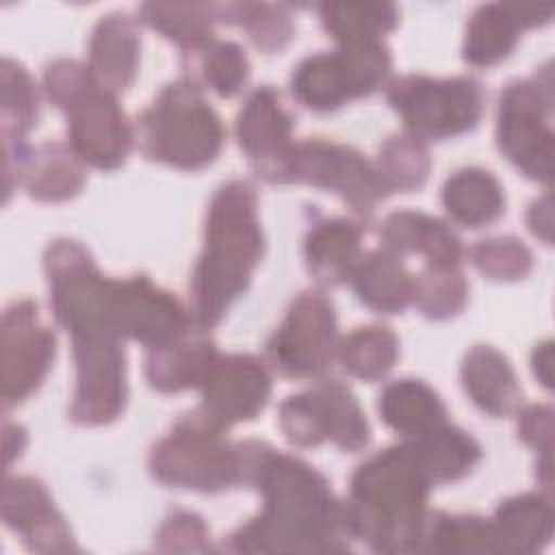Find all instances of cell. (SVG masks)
<instances>
[{
    "mask_svg": "<svg viewBox=\"0 0 555 555\" xmlns=\"http://www.w3.org/2000/svg\"><path fill=\"white\" fill-rule=\"evenodd\" d=\"M241 483L262 496L260 512L223 542L232 553H345V503L310 464L260 440L238 442Z\"/></svg>",
    "mask_w": 555,
    "mask_h": 555,
    "instance_id": "6da1fadb",
    "label": "cell"
},
{
    "mask_svg": "<svg viewBox=\"0 0 555 555\" xmlns=\"http://www.w3.org/2000/svg\"><path fill=\"white\" fill-rule=\"evenodd\" d=\"M264 254L258 195L247 180L221 184L206 215L204 249L191 275V317L195 327H215L247 291Z\"/></svg>",
    "mask_w": 555,
    "mask_h": 555,
    "instance_id": "7a4b0ae2",
    "label": "cell"
},
{
    "mask_svg": "<svg viewBox=\"0 0 555 555\" xmlns=\"http://www.w3.org/2000/svg\"><path fill=\"white\" fill-rule=\"evenodd\" d=\"M431 486L408 442L377 451L351 475L345 501L351 538L375 553H418Z\"/></svg>",
    "mask_w": 555,
    "mask_h": 555,
    "instance_id": "3957f363",
    "label": "cell"
},
{
    "mask_svg": "<svg viewBox=\"0 0 555 555\" xmlns=\"http://www.w3.org/2000/svg\"><path fill=\"white\" fill-rule=\"evenodd\" d=\"M48 100L65 113L69 147L95 169L121 167L132 150L134 130L115 93L102 89L89 67L74 59H56L43 69Z\"/></svg>",
    "mask_w": 555,
    "mask_h": 555,
    "instance_id": "277c9868",
    "label": "cell"
},
{
    "mask_svg": "<svg viewBox=\"0 0 555 555\" xmlns=\"http://www.w3.org/2000/svg\"><path fill=\"white\" fill-rule=\"evenodd\" d=\"M139 150L156 163L180 171H199L217 160L225 128L191 78L165 85L139 115Z\"/></svg>",
    "mask_w": 555,
    "mask_h": 555,
    "instance_id": "5b68a950",
    "label": "cell"
},
{
    "mask_svg": "<svg viewBox=\"0 0 555 555\" xmlns=\"http://www.w3.org/2000/svg\"><path fill=\"white\" fill-rule=\"evenodd\" d=\"M225 431L193 408L152 447L147 457L152 477L171 488L206 494L241 483L238 444H232Z\"/></svg>",
    "mask_w": 555,
    "mask_h": 555,
    "instance_id": "8992f818",
    "label": "cell"
},
{
    "mask_svg": "<svg viewBox=\"0 0 555 555\" xmlns=\"http://www.w3.org/2000/svg\"><path fill=\"white\" fill-rule=\"evenodd\" d=\"M386 100L399 113L408 134L442 141L477 128L486 95L481 82L470 76L405 74L388 82Z\"/></svg>",
    "mask_w": 555,
    "mask_h": 555,
    "instance_id": "52a82bcc",
    "label": "cell"
},
{
    "mask_svg": "<svg viewBox=\"0 0 555 555\" xmlns=\"http://www.w3.org/2000/svg\"><path fill=\"white\" fill-rule=\"evenodd\" d=\"M553 74L509 82L499 98L496 145L499 152L529 180H553Z\"/></svg>",
    "mask_w": 555,
    "mask_h": 555,
    "instance_id": "ba28073f",
    "label": "cell"
},
{
    "mask_svg": "<svg viewBox=\"0 0 555 555\" xmlns=\"http://www.w3.org/2000/svg\"><path fill=\"white\" fill-rule=\"evenodd\" d=\"M390 52L382 41L338 46L306 56L293 72L291 89L299 104L330 113L377 91L390 74Z\"/></svg>",
    "mask_w": 555,
    "mask_h": 555,
    "instance_id": "9c48e42d",
    "label": "cell"
},
{
    "mask_svg": "<svg viewBox=\"0 0 555 555\" xmlns=\"http://www.w3.org/2000/svg\"><path fill=\"white\" fill-rule=\"evenodd\" d=\"M293 182L338 195L360 217H371L377 204L390 195L375 163L349 145L325 139H306L293 145L278 184Z\"/></svg>",
    "mask_w": 555,
    "mask_h": 555,
    "instance_id": "30bf717a",
    "label": "cell"
},
{
    "mask_svg": "<svg viewBox=\"0 0 555 555\" xmlns=\"http://www.w3.org/2000/svg\"><path fill=\"white\" fill-rule=\"evenodd\" d=\"M278 423L288 442L319 447L332 442L340 451L358 453L371 440L369 421L351 392L338 379H323L280 403Z\"/></svg>",
    "mask_w": 555,
    "mask_h": 555,
    "instance_id": "8fae6325",
    "label": "cell"
},
{
    "mask_svg": "<svg viewBox=\"0 0 555 555\" xmlns=\"http://www.w3.org/2000/svg\"><path fill=\"white\" fill-rule=\"evenodd\" d=\"M336 310L321 291L299 293L267 340V360L291 379L323 375L338 358Z\"/></svg>",
    "mask_w": 555,
    "mask_h": 555,
    "instance_id": "7c38bea8",
    "label": "cell"
},
{
    "mask_svg": "<svg viewBox=\"0 0 555 555\" xmlns=\"http://www.w3.org/2000/svg\"><path fill=\"white\" fill-rule=\"evenodd\" d=\"M124 338L80 336L72 338L76 386L69 418L78 425L98 427L117 421L126 408L128 379Z\"/></svg>",
    "mask_w": 555,
    "mask_h": 555,
    "instance_id": "4fadbf2b",
    "label": "cell"
},
{
    "mask_svg": "<svg viewBox=\"0 0 555 555\" xmlns=\"http://www.w3.org/2000/svg\"><path fill=\"white\" fill-rule=\"evenodd\" d=\"M56 338L30 299L13 301L2 314V401L4 410L26 401L46 379Z\"/></svg>",
    "mask_w": 555,
    "mask_h": 555,
    "instance_id": "5bb4252c",
    "label": "cell"
},
{
    "mask_svg": "<svg viewBox=\"0 0 555 555\" xmlns=\"http://www.w3.org/2000/svg\"><path fill=\"white\" fill-rule=\"evenodd\" d=\"M113 306L119 336L132 338L145 349L169 345L195 327L191 310L145 275L115 280Z\"/></svg>",
    "mask_w": 555,
    "mask_h": 555,
    "instance_id": "9a60e30c",
    "label": "cell"
},
{
    "mask_svg": "<svg viewBox=\"0 0 555 555\" xmlns=\"http://www.w3.org/2000/svg\"><path fill=\"white\" fill-rule=\"evenodd\" d=\"M197 390L202 392L197 410L215 425L228 429L262 412L271 397V375L256 356L219 353Z\"/></svg>",
    "mask_w": 555,
    "mask_h": 555,
    "instance_id": "2e32d148",
    "label": "cell"
},
{
    "mask_svg": "<svg viewBox=\"0 0 555 555\" xmlns=\"http://www.w3.org/2000/svg\"><path fill=\"white\" fill-rule=\"evenodd\" d=\"M236 139L254 171L278 184L282 167L293 150V115L280 93L269 85L249 93L236 115Z\"/></svg>",
    "mask_w": 555,
    "mask_h": 555,
    "instance_id": "e0dca14e",
    "label": "cell"
},
{
    "mask_svg": "<svg viewBox=\"0 0 555 555\" xmlns=\"http://www.w3.org/2000/svg\"><path fill=\"white\" fill-rule=\"evenodd\" d=\"M0 512L4 525L37 553L80 551L63 514L56 509L46 486L35 477H7L2 483Z\"/></svg>",
    "mask_w": 555,
    "mask_h": 555,
    "instance_id": "ac0fdd59",
    "label": "cell"
},
{
    "mask_svg": "<svg viewBox=\"0 0 555 555\" xmlns=\"http://www.w3.org/2000/svg\"><path fill=\"white\" fill-rule=\"evenodd\" d=\"M553 4L490 2L481 4L468 20L462 56L473 67H492L516 48L520 33L551 20Z\"/></svg>",
    "mask_w": 555,
    "mask_h": 555,
    "instance_id": "d6986e66",
    "label": "cell"
},
{
    "mask_svg": "<svg viewBox=\"0 0 555 555\" xmlns=\"http://www.w3.org/2000/svg\"><path fill=\"white\" fill-rule=\"evenodd\" d=\"M382 247L395 256L421 254L427 267H460L464 247L460 236L444 221L418 210L390 212L379 228Z\"/></svg>",
    "mask_w": 555,
    "mask_h": 555,
    "instance_id": "ffe728a7",
    "label": "cell"
},
{
    "mask_svg": "<svg viewBox=\"0 0 555 555\" xmlns=\"http://www.w3.org/2000/svg\"><path fill=\"white\" fill-rule=\"evenodd\" d=\"M141 37L137 22L128 13L104 15L89 39V72L95 82L111 91H126L139 69Z\"/></svg>",
    "mask_w": 555,
    "mask_h": 555,
    "instance_id": "44dd1931",
    "label": "cell"
},
{
    "mask_svg": "<svg viewBox=\"0 0 555 555\" xmlns=\"http://www.w3.org/2000/svg\"><path fill=\"white\" fill-rule=\"evenodd\" d=\"M460 379L468 399L494 418L512 416L522 405V388L509 360L490 345H475L466 351Z\"/></svg>",
    "mask_w": 555,
    "mask_h": 555,
    "instance_id": "7402d4cb",
    "label": "cell"
},
{
    "mask_svg": "<svg viewBox=\"0 0 555 555\" xmlns=\"http://www.w3.org/2000/svg\"><path fill=\"white\" fill-rule=\"evenodd\" d=\"M553 503L548 492L516 494L499 503L490 518L496 553L531 555L553 538Z\"/></svg>",
    "mask_w": 555,
    "mask_h": 555,
    "instance_id": "603a6c76",
    "label": "cell"
},
{
    "mask_svg": "<svg viewBox=\"0 0 555 555\" xmlns=\"http://www.w3.org/2000/svg\"><path fill=\"white\" fill-rule=\"evenodd\" d=\"M362 256V228L347 217L314 219L304 238V258L310 275L325 286L349 280Z\"/></svg>",
    "mask_w": 555,
    "mask_h": 555,
    "instance_id": "cb8c5ba5",
    "label": "cell"
},
{
    "mask_svg": "<svg viewBox=\"0 0 555 555\" xmlns=\"http://www.w3.org/2000/svg\"><path fill=\"white\" fill-rule=\"evenodd\" d=\"M204 330H193L156 349H147L145 356V379L147 384L165 395L182 392L189 388H199L206 379L210 366L219 358L217 345L202 334Z\"/></svg>",
    "mask_w": 555,
    "mask_h": 555,
    "instance_id": "d4e9b609",
    "label": "cell"
},
{
    "mask_svg": "<svg viewBox=\"0 0 555 555\" xmlns=\"http://www.w3.org/2000/svg\"><path fill=\"white\" fill-rule=\"evenodd\" d=\"M347 282L366 308L382 314L403 312L414 297V275L384 247L362 254Z\"/></svg>",
    "mask_w": 555,
    "mask_h": 555,
    "instance_id": "484cf974",
    "label": "cell"
},
{
    "mask_svg": "<svg viewBox=\"0 0 555 555\" xmlns=\"http://www.w3.org/2000/svg\"><path fill=\"white\" fill-rule=\"evenodd\" d=\"M447 215L464 228L477 230L499 221L505 212L501 182L486 169L462 167L453 171L440 193Z\"/></svg>",
    "mask_w": 555,
    "mask_h": 555,
    "instance_id": "4316f807",
    "label": "cell"
},
{
    "mask_svg": "<svg viewBox=\"0 0 555 555\" xmlns=\"http://www.w3.org/2000/svg\"><path fill=\"white\" fill-rule=\"evenodd\" d=\"M434 486L466 477L481 460L479 442L457 425L444 421L438 427L405 440Z\"/></svg>",
    "mask_w": 555,
    "mask_h": 555,
    "instance_id": "83f0119b",
    "label": "cell"
},
{
    "mask_svg": "<svg viewBox=\"0 0 555 555\" xmlns=\"http://www.w3.org/2000/svg\"><path fill=\"white\" fill-rule=\"evenodd\" d=\"M85 180V163L63 143L33 147L22 173V186L37 202H67L82 191Z\"/></svg>",
    "mask_w": 555,
    "mask_h": 555,
    "instance_id": "f1b7e54d",
    "label": "cell"
},
{
    "mask_svg": "<svg viewBox=\"0 0 555 555\" xmlns=\"http://www.w3.org/2000/svg\"><path fill=\"white\" fill-rule=\"evenodd\" d=\"M379 418L405 440L416 438L447 421V408L438 392L421 379L388 384L377 401Z\"/></svg>",
    "mask_w": 555,
    "mask_h": 555,
    "instance_id": "f546056e",
    "label": "cell"
},
{
    "mask_svg": "<svg viewBox=\"0 0 555 555\" xmlns=\"http://www.w3.org/2000/svg\"><path fill=\"white\" fill-rule=\"evenodd\" d=\"M141 20L191 54L215 39L212 28L219 15L217 2H145Z\"/></svg>",
    "mask_w": 555,
    "mask_h": 555,
    "instance_id": "4dcf8cb0",
    "label": "cell"
},
{
    "mask_svg": "<svg viewBox=\"0 0 555 555\" xmlns=\"http://www.w3.org/2000/svg\"><path fill=\"white\" fill-rule=\"evenodd\" d=\"M317 13L323 30L338 46L382 41L399 22L392 2H323L317 4Z\"/></svg>",
    "mask_w": 555,
    "mask_h": 555,
    "instance_id": "1f68e13d",
    "label": "cell"
},
{
    "mask_svg": "<svg viewBox=\"0 0 555 555\" xmlns=\"http://www.w3.org/2000/svg\"><path fill=\"white\" fill-rule=\"evenodd\" d=\"M418 553H496L490 518L429 512Z\"/></svg>",
    "mask_w": 555,
    "mask_h": 555,
    "instance_id": "d6a6232c",
    "label": "cell"
},
{
    "mask_svg": "<svg viewBox=\"0 0 555 555\" xmlns=\"http://www.w3.org/2000/svg\"><path fill=\"white\" fill-rule=\"evenodd\" d=\"M217 15L221 24H238L247 30L251 43L267 52H282L295 33L293 15L286 4L269 2H219Z\"/></svg>",
    "mask_w": 555,
    "mask_h": 555,
    "instance_id": "836d02e7",
    "label": "cell"
},
{
    "mask_svg": "<svg viewBox=\"0 0 555 555\" xmlns=\"http://www.w3.org/2000/svg\"><path fill=\"white\" fill-rule=\"evenodd\" d=\"M399 358V340L386 325L356 327L338 345L343 369L364 382H377L388 375Z\"/></svg>",
    "mask_w": 555,
    "mask_h": 555,
    "instance_id": "e575fe53",
    "label": "cell"
},
{
    "mask_svg": "<svg viewBox=\"0 0 555 555\" xmlns=\"http://www.w3.org/2000/svg\"><path fill=\"white\" fill-rule=\"evenodd\" d=\"M2 145L26 143V134L39 119V91L22 63L2 59Z\"/></svg>",
    "mask_w": 555,
    "mask_h": 555,
    "instance_id": "d590c367",
    "label": "cell"
},
{
    "mask_svg": "<svg viewBox=\"0 0 555 555\" xmlns=\"http://www.w3.org/2000/svg\"><path fill=\"white\" fill-rule=\"evenodd\" d=\"M193 82H202L219 98L236 95L249 78V59L236 41L212 39L204 48L189 54Z\"/></svg>",
    "mask_w": 555,
    "mask_h": 555,
    "instance_id": "8d00e7d4",
    "label": "cell"
},
{
    "mask_svg": "<svg viewBox=\"0 0 555 555\" xmlns=\"http://www.w3.org/2000/svg\"><path fill=\"white\" fill-rule=\"evenodd\" d=\"M375 167L388 193H408L425 184L431 169V158L425 141L401 132L392 134L379 147Z\"/></svg>",
    "mask_w": 555,
    "mask_h": 555,
    "instance_id": "74e56055",
    "label": "cell"
},
{
    "mask_svg": "<svg viewBox=\"0 0 555 555\" xmlns=\"http://www.w3.org/2000/svg\"><path fill=\"white\" fill-rule=\"evenodd\" d=\"M468 301V282L460 267L438 269L427 267L414 278L412 304L423 317L434 321H447L457 317Z\"/></svg>",
    "mask_w": 555,
    "mask_h": 555,
    "instance_id": "f35d334b",
    "label": "cell"
},
{
    "mask_svg": "<svg viewBox=\"0 0 555 555\" xmlns=\"http://www.w3.org/2000/svg\"><path fill=\"white\" fill-rule=\"evenodd\" d=\"M475 269L494 282H516L531 273L533 254L516 236H494L479 241L470 249Z\"/></svg>",
    "mask_w": 555,
    "mask_h": 555,
    "instance_id": "ab89813d",
    "label": "cell"
},
{
    "mask_svg": "<svg viewBox=\"0 0 555 555\" xmlns=\"http://www.w3.org/2000/svg\"><path fill=\"white\" fill-rule=\"evenodd\" d=\"M156 551L160 553H202L208 551V527L202 516L176 509L169 514L156 531L154 540Z\"/></svg>",
    "mask_w": 555,
    "mask_h": 555,
    "instance_id": "60d3db41",
    "label": "cell"
},
{
    "mask_svg": "<svg viewBox=\"0 0 555 555\" xmlns=\"http://www.w3.org/2000/svg\"><path fill=\"white\" fill-rule=\"evenodd\" d=\"M518 438L535 449L542 457H551L553 447V410L551 405H527L518 410Z\"/></svg>",
    "mask_w": 555,
    "mask_h": 555,
    "instance_id": "b9f144b4",
    "label": "cell"
},
{
    "mask_svg": "<svg viewBox=\"0 0 555 555\" xmlns=\"http://www.w3.org/2000/svg\"><path fill=\"white\" fill-rule=\"evenodd\" d=\"M527 225L538 238H542L546 245H551V241H553V206H551L548 193H544L529 206Z\"/></svg>",
    "mask_w": 555,
    "mask_h": 555,
    "instance_id": "7bdbcfd3",
    "label": "cell"
},
{
    "mask_svg": "<svg viewBox=\"0 0 555 555\" xmlns=\"http://www.w3.org/2000/svg\"><path fill=\"white\" fill-rule=\"evenodd\" d=\"M531 366L538 382L544 388H551V382H553V343L551 340H544L533 349Z\"/></svg>",
    "mask_w": 555,
    "mask_h": 555,
    "instance_id": "ee69618b",
    "label": "cell"
},
{
    "mask_svg": "<svg viewBox=\"0 0 555 555\" xmlns=\"http://www.w3.org/2000/svg\"><path fill=\"white\" fill-rule=\"evenodd\" d=\"M26 442H28L26 429L7 418L4 421V468H9L11 462L22 455V451L26 449Z\"/></svg>",
    "mask_w": 555,
    "mask_h": 555,
    "instance_id": "f6af8a7d",
    "label": "cell"
}]
</instances>
